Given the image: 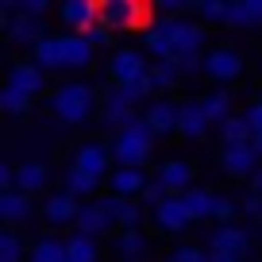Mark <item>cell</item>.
Instances as JSON below:
<instances>
[{
  "label": "cell",
  "instance_id": "cell-42",
  "mask_svg": "<svg viewBox=\"0 0 262 262\" xmlns=\"http://www.w3.org/2000/svg\"><path fill=\"white\" fill-rule=\"evenodd\" d=\"M162 201H166V189H162V185H158V181H155V178H150V185H147V189H143V196H139V205H143V208H147V212H155V208H158V205H162Z\"/></svg>",
  "mask_w": 262,
  "mask_h": 262
},
{
  "label": "cell",
  "instance_id": "cell-26",
  "mask_svg": "<svg viewBox=\"0 0 262 262\" xmlns=\"http://www.w3.org/2000/svg\"><path fill=\"white\" fill-rule=\"evenodd\" d=\"M16 189L27 196H42L50 189V166L47 162H19L16 166Z\"/></svg>",
  "mask_w": 262,
  "mask_h": 262
},
{
  "label": "cell",
  "instance_id": "cell-30",
  "mask_svg": "<svg viewBox=\"0 0 262 262\" xmlns=\"http://www.w3.org/2000/svg\"><path fill=\"white\" fill-rule=\"evenodd\" d=\"M181 81H185V74H181L178 62H155V70H150V93L155 97H170L173 89H181Z\"/></svg>",
  "mask_w": 262,
  "mask_h": 262
},
{
  "label": "cell",
  "instance_id": "cell-38",
  "mask_svg": "<svg viewBox=\"0 0 262 262\" xmlns=\"http://www.w3.org/2000/svg\"><path fill=\"white\" fill-rule=\"evenodd\" d=\"M196 19L205 27H216V24H228V0H196Z\"/></svg>",
  "mask_w": 262,
  "mask_h": 262
},
{
  "label": "cell",
  "instance_id": "cell-3",
  "mask_svg": "<svg viewBox=\"0 0 262 262\" xmlns=\"http://www.w3.org/2000/svg\"><path fill=\"white\" fill-rule=\"evenodd\" d=\"M150 100H155L150 85H108L100 93V120L97 123L116 135V131H123L127 123L139 120Z\"/></svg>",
  "mask_w": 262,
  "mask_h": 262
},
{
  "label": "cell",
  "instance_id": "cell-11",
  "mask_svg": "<svg viewBox=\"0 0 262 262\" xmlns=\"http://www.w3.org/2000/svg\"><path fill=\"white\" fill-rule=\"evenodd\" d=\"M39 216H42V224H47L50 231H74L77 228V216H81V201H74L70 193H47V201H42V208H39Z\"/></svg>",
  "mask_w": 262,
  "mask_h": 262
},
{
  "label": "cell",
  "instance_id": "cell-46",
  "mask_svg": "<svg viewBox=\"0 0 262 262\" xmlns=\"http://www.w3.org/2000/svg\"><path fill=\"white\" fill-rule=\"evenodd\" d=\"M243 212L251 216V220H258V224H262V196H258V193H251V196L243 201Z\"/></svg>",
  "mask_w": 262,
  "mask_h": 262
},
{
  "label": "cell",
  "instance_id": "cell-49",
  "mask_svg": "<svg viewBox=\"0 0 262 262\" xmlns=\"http://www.w3.org/2000/svg\"><path fill=\"white\" fill-rule=\"evenodd\" d=\"M258 100H262V85H258Z\"/></svg>",
  "mask_w": 262,
  "mask_h": 262
},
{
  "label": "cell",
  "instance_id": "cell-16",
  "mask_svg": "<svg viewBox=\"0 0 262 262\" xmlns=\"http://www.w3.org/2000/svg\"><path fill=\"white\" fill-rule=\"evenodd\" d=\"M74 231H81V235H89V239H108V235H116V220H112V212H108L104 196H97V201H85Z\"/></svg>",
  "mask_w": 262,
  "mask_h": 262
},
{
  "label": "cell",
  "instance_id": "cell-48",
  "mask_svg": "<svg viewBox=\"0 0 262 262\" xmlns=\"http://www.w3.org/2000/svg\"><path fill=\"white\" fill-rule=\"evenodd\" d=\"M251 147L258 150V158H262V135H254V139H251Z\"/></svg>",
  "mask_w": 262,
  "mask_h": 262
},
{
  "label": "cell",
  "instance_id": "cell-41",
  "mask_svg": "<svg viewBox=\"0 0 262 262\" xmlns=\"http://www.w3.org/2000/svg\"><path fill=\"white\" fill-rule=\"evenodd\" d=\"M196 0H158V19H193Z\"/></svg>",
  "mask_w": 262,
  "mask_h": 262
},
{
  "label": "cell",
  "instance_id": "cell-27",
  "mask_svg": "<svg viewBox=\"0 0 262 262\" xmlns=\"http://www.w3.org/2000/svg\"><path fill=\"white\" fill-rule=\"evenodd\" d=\"M181 205H185V212H189L193 224H208L212 220V208H216V193L205 189V185H193L185 196H181Z\"/></svg>",
  "mask_w": 262,
  "mask_h": 262
},
{
  "label": "cell",
  "instance_id": "cell-31",
  "mask_svg": "<svg viewBox=\"0 0 262 262\" xmlns=\"http://www.w3.org/2000/svg\"><path fill=\"white\" fill-rule=\"evenodd\" d=\"M66 262H100V239L70 231L66 235Z\"/></svg>",
  "mask_w": 262,
  "mask_h": 262
},
{
  "label": "cell",
  "instance_id": "cell-47",
  "mask_svg": "<svg viewBox=\"0 0 262 262\" xmlns=\"http://www.w3.org/2000/svg\"><path fill=\"white\" fill-rule=\"evenodd\" d=\"M251 189H254V193H258V196H262V170H258V178H254V181H251Z\"/></svg>",
  "mask_w": 262,
  "mask_h": 262
},
{
  "label": "cell",
  "instance_id": "cell-5",
  "mask_svg": "<svg viewBox=\"0 0 262 262\" xmlns=\"http://www.w3.org/2000/svg\"><path fill=\"white\" fill-rule=\"evenodd\" d=\"M158 24V4L150 0H104L100 8V27L123 35V31H139L147 35Z\"/></svg>",
  "mask_w": 262,
  "mask_h": 262
},
{
  "label": "cell",
  "instance_id": "cell-45",
  "mask_svg": "<svg viewBox=\"0 0 262 262\" xmlns=\"http://www.w3.org/2000/svg\"><path fill=\"white\" fill-rule=\"evenodd\" d=\"M12 189H16V166L0 162V193H12Z\"/></svg>",
  "mask_w": 262,
  "mask_h": 262
},
{
  "label": "cell",
  "instance_id": "cell-14",
  "mask_svg": "<svg viewBox=\"0 0 262 262\" xmlns=\"http://www.w3.org/2000/svg\"><path fill=\"white\" fill-rule=\"evenodd\" d=\"M155 181L166 189V196H185L196 181V170H193L189 158H166V162H158Z\"/></svg>",
  "mask_w": 262,
  "mask_h": 262
},
{
  "label": "cell",
  "instance_id": "cell-24",
  "mask_svg": "<svg viewBox=\"0 0 262 262\" xmlns=\"http://www.w3.org/2000/svg\"><path fill=\"white\" fill-rule=\"evenodd\" d=\"M104 205H108V212H112V220H116V231H139L143 220L150 216L139 201H123V196H112V193H104Z\"/></svg>",
  "mask_w": 262,
  "mask_h": 262
},
{
  "label": "cell",
  "instance_id": "cell-35",
  "mask_svg": "<svg viewBox=\"0 0 262 262\" xmlns=\"http://www.w3.org/2000/svg\"><path fill=\"white\" fill-rule=\"evenodd\" d=\"M27 254H31V243L19 231L0 228V262H27Z\"/></svg>",
  "mask_w": 262,
  "mask_h": 262
},
{
  "label": "cell",
  "instance_id": "cell-21",
  "mask_svg": "<svg viewBox=\"0 0 262 262\" xmlns=\"http://www.w3.org/2000/svg\"><path fill=\"white\" fill-rule=\"evenodd\" d=\"M35 216V196L19 193V189H12V193H0V224L12 231H19L24 224H31Z\"/></svg>",
  "mask_w": 262,
  "mask_h": 262
},
{
  "label": "cell",
  "instance_id": "cell-29",
  "mask_svg": "<svg viewBox=\"0 0 262 262\" xmlns=\"http://www.w3.org/2000/svg\"><path fill=\"white\" fill-rule=\"evenodd\" d=\"M97 189H100V181H93L89 173H81L77 166H66L62 170V193H70L74 201H97Z\"/></svg>",
  "mask_w": 262,
  "mask_h": 262
},
{
  "label": "cell",
  "instance_id": "cell-25",
  "mask_svg": "<svg viewBox=\"0 0 262 262\" xmlns=\"http://www.w3.org/2000/svg\"><path fill=\"white\" fill-rule=\"evenodd\" d=\"M231 31H258L262 27V0H228V24Z\"/></svg>",
  "mask_w": 262,
  "mask_h": 262
},
{
  "label": "cell",
  "instance_id": "cell-40",
  "mask_svg": "<svg viewBox=\"0 0 262 262\" xmlns=\"http://www.w3.org/2000/svg\"><path fill=\"white\" fill-rule=\"evenodd\" d=\"M31 104H35V100L27 97V93H19V89H8V85L0 89V108H4L8 116H27V112H31Z\"/></svg>",
  "mask_w": 262,
  "mask_h": 262
},
{
  "label": "cell",
  "instance_id": "cell-19",
  "mask_svg": "<svg viewBox=\"0 0 262 262\" xmlns=\"http://www.w3.org/2000/svg\"><path fill=\"white\" fill-rule=\"evenodd\" d=\"M58 35H62V74H81V70H89L97 47H93L85 35H70V31H58Z\"/></svg>",
  "mask_w": 262,
  "mask_h": 262
},
{
  "label": "cell",
  "instance_id": "cell-18",
  "mask_svg": "<svg viewBox=\"0 0 262 262\" xmlns=\"http://www.w3.org/2000/svg\"><path fill=\"white\" fill-rule=\"evenodd\" d=\"M4 85H8V89L27 93L31 100H39L42 93H47V74H42V70L31 62V58H19V62L8 66V77H4Z\"/></svg>",
  "mask_w": 262,
  "mask_h": 262
},
{
  "label": "cell",
  "instance_id": "cell-4",
  "mask_svg": "<svg viewBox=\"0 0 262 262\" xmlns=\"http://www.w3.org/2000/svg\"><path fill=\"white\" fill-rule=\"evenodd\" d=\"M112 158H116V166H127V170H147V162L155 158V131L147 127V120H135V123H127L123 131H116L112 139Z\"/></svg>",
  "mask_w": 262,
  "mask_h": 262
},
{
  "label": "cell",
  "instance_id": "cell-9",
  "mask_svg": "<svg viewBox=\"0 0 262 262\" xmlns=\"http://www.w3.org/2000/svg\"><path fill=\"white\" fill-rule=\"evenodd\" d=\"M251 231L243 228V224H231V228H216V231H208V239H205V247L212 254H220V258H228V262H247L251 258Z\"/></svg>",
  "mask_w": 262,
  "mask_h": 262
},
{
  "label": "cell",
  "instance_id": "cell-44",
  "mask_svg": "<svg viewBox=\"0 0 262 262\" xmlns=\"http://www.w3.org/2000/svg\"><path fill=\"white\" fill-rule=\"evenodd\" d=\"M243 116H247V123H251V131H254V135H262V100L247 104V108H243Z\"/></svg>",
  "mask_w": 262,
  "mask_h": 262
},
{
  "label": "cell",
  "instance_id": "cell-33",
  "mask_svg": "<svg viewBox=\"0 0 262 262\" xmlns=\"http://www.w3.org/2000/svg\"><path fill=\"white\" fill-rule=\"evenodd\" d=\"M27 262H66V239L54 235V231L39 235V239L31 243V254H27Z\"/></svg>",
  "mask_w": 262,
  "mask_h": 262
},
{
  "label": "cell",
  "instance_id": "cell-22",
  "mask_svg": "<svg viewBox=\"0 0 262 262\" xmlns=\"http://www.w3.org/2000/svg\"><path fill=\"white\" fill-rule=\"evenodd\" d=\"M150 220H155V228L162 231V235H181V231L193 228V220H189L185 205H181V196H166L162 205L150 212Z\"/></svg>",
  "mask_w": 262,
  "mask_h": 262
},
{
  "label": "cell",
  "instance_id": "cell-8",
  "mask_svg": "<svg viewBox=\"0 0 262 262\" xmlns=\"http://www.w3.org/2000/svg\"><path fill=\"white\" fill-rule=\"evenodd\" d=\"M247 74V58H243V50L239 47H212L205 54V77L212 85H235L239 77Z\"/></svg>",
  "mask_w": 262,
  "mask_h": 262
},
{
  "label": "cell",
  "instance_id": "cell-28",
  "mask_svg": "<svg viewBox=\"0 0 262 262\" xmlns=\"http://www.w3.org/2000/svg\"><path fill=\"white\" fill-rule=\"evenodd\" d=\"M31 62L39 66L42 74H62V35L50 31L47 39L31 50Z\"/></svg>",
  "mask_w": 262,
  "mask_h": 262
},
{
  "label": "cell",
  "instance_id": "cell-20",
  "mask_svg": "<svg viewBox=\"0 0 262 262\" xmlns=\"http://www.w3.org/2000/svg\"><path fill=\"white\" fill-rule=\"evenodd\" d=\"M108 251H112L116 262H147L150 258V239H147L143 228L139 231H116Z\"/></svg>",
  "mask_w": 262,
  "mask_h": 262
},
{
  "label": "cell",
  "instance_id": "cell-2",
  "mask_svg": "<svg viewBox=\"0 0 262 262\" xmlns=\"http://www.w3.org/2000/svg\"><path fill=\"white\" fill-rule=\"evenodd\" d=\"M50 116L62 127H85V123L100 120V93L93 81L70 77L58 89H50Z\"/></svg>",
  "mask_w": 262,
  "mask_h": 262
},
{
  "label": "cell",
  "instance_id": "cell-36",
  "mask_svg": "<svg viewBox=\"0 0 262 262\" xmlns=\"http://www.w3.org/2000/svg\"><path fill=\"white\" fill-rule=\"evenodd\" d=\"M47 12H50L47 0H4L0 4V16H39V19H47Z\"/></svg>",
  "mask_w": 262,
  "mask_h": 262
},
{
  "label": "cell",
  "instance_id": "cell-6",
  "mask_svg": "<svg viewBox=\"0 0 262 262\" xmlns=\"http://www.w3.org/2000/svg\"><path fill=\"white\" fill-rule=\"evenodd\" d=\"M150 54L143 47H116L108 54V81L112 85H150Z\"/></svg>",
  "mask_w": 262,
  "mask_h": 262
},
{
  "label": "cell",
  "instance_id": "cell-32",
  "mask_svg": "<svg viewBox=\"0 0 262 262\" xmlns=\"http://www.w3.org/2000/svg\"><path fill=\"white\" fill-rule=\"evenodd\" d=\"M201 100H205V112H208V120H212L216 127L235 116V97H231V89H208Z\"/></svg>",
  "mask_w": 262,
  "mask_h": 262
},
{
  "label": "cell",
  "instance_id": "cell-34",
  "mask_svg": "<svg viewBox=\"0 0 262 262\" xmlns=\"http://www.w3.org/2000/svg\"><path fill=\"white\" fill-rule=\"evenodd\" d=\"M216 135H220L224 147H243V143H251V139H254V131H251V123H247V116H243V112H235L231 120H224L220 127H216Z\"/></svg>",
  "mask_w": 262,
  "mask_h": 262
},
{
  "label": "cell",
  "instance_id": "cell-1",
  "mask_svg": "<svg viewBox=\"0 0 262 262\" xmlns=\"http://www.w3.org/2000/svg\"><path fill=\"white\" fill-rule=\"evenodd\" d=\"M143 50L155 62H193L205 58L208 50V27L201 19H158L147 35H143Z\"/></svg>",
  "mask_w": 262,
  "mask_h": 262
},
{
  "label": "cell",
  "instance_id": "cell-10",
  "mask_svg": "<svg viewBox=\"0 0 262 262\" xmlns=\"http://www.w3.org/2000/svg\"><path fill=\"white\" fill-rule=\"evenodd\" d=\"M100 8H104V0H62L54 12L70 35H89L93 27H100Z\"/></svg>",
  "mask_w": 262,
  "mask_h": 262
},
{
  "label": "cell",
  "instance_id": "cell-23",
  "mask_svg": "<svg viewBox=\"0 0 262 262\" xmlns=\"http://www.w3.org/2000/svg\"><path fill=\"white\" fill-rule=\"evenodd\" d=\"M104 185H108V193H112V196H123V201H139L143 189L150 185V178H147V170H127V166H116L112 178H108Z\"/></svg>",
  "mask_w": 262,
  "mask_h": 262
},
{
  "label": "cell",
  "instance_id": "cell-43",
  "mask_svg": "<svg viewBox=\"0 0 262 262\" xmlns=\"http://www.w3.org/2000/svg\"><path fill=\"white\" fill-rule=\"evenodd\" d=\"M85 39H89L97 50H108V54L116 50V31H108V27H93V31L85 35Z\"/></svg>",
  "mask_w": 262,
  "mask_h": 262
},
{
  "label": "cell",
  "instance_id": "cell-12",
  "mask_svg": "<svg viewBox=\"0 0 262 262\" xmlns=\"http://www.w3.org/2000/svg\"><path fill=\"white\" fill-rule=\"evenodd\" d=\"M220 170L228 173V178L251 185V181L258 178V170H262V158H258V150H254L251 143H243V147H224L220 150Z\"/></svg>",
  "mask_w": 262,
  "mask_h": 262
},
{
  "label": "cell",
  "instance_id": "cell-17",
  "mask_svg": "<svg viewBox=\"0 0 262 262\" xmlns=\"http://www.w3.org/2000/svg\"><path fill=\"white\" fill-rule=\"evenodd\" d=\"M212 127H216V123L208 120L205 100H201V97H185V100H181V123H178L181 139L201 143V139H208V131H212Z\"/></svg>",
  "mask_w": 262,
  "mask_h": 262
},
{
  "label": "cell",
  "instance_id": "cell-37",
  "mask_svg": "<svg viewBox=\"0 0 262 262\" xmlns=\"http://www.w3.org/2000/svg\"><path fill=\"white\" fill-rule=\"evenodd\" d=\"M239 212H243L239 201H231L228 193H216V208H212V224L216 228H231V224L239 220Z\"/></svg>",
  "mask_w": 262,
  "mask_h": 262
},
{
  "label": "cell",
  "instance_id": "cell-39",
  "mask_svg": "<svg viewBox=\"0 0 262 262\" xmlns=\"http://www.w3.org/2000/svg\"><path fill=\"white\" fill-rule=\"evenodd\" d=\"M166 262H212V251L205 243H178L166 254Z\"/></svg>",
  "mask_w": 262,
  "mask_h": 262
},
{
  "label": "cell",
  "instance_id": "cell-7",
  "mask_svg": "<svg viewBox=\"0 0 262 262\" xmlns=\"http://www.w3.org/2000/svg\"><path fill=\"white\" fill-rule=\"evenodd\" d=\"M70 166H77L81 173H89L93 181L104 185V181L112 178V170H116L112 143H108V139H81L74 147V162H70Z\"/></svg>",
  "mask_w": 262,
  "mask_h": 262
},
{
  "label": "cell",
  "instance_id": "cell-15",
  "mask_svg": "<svg viewBox=\"0 0 262 262\" xmlns=\"http://www.w3.org/2000/svg\"><path fill=\"white\" fill-rule=\"evenodd\" d=\"M0 19H4V39L16 42V47H27V50H35L50 35L47 19H39V16H0Z\"/></svg>",
  "mask_w": 262,
  "mask_h": 262
},
{
  "label": "cell",
  "instance_id": "cell-13",
  "mask_svg": "<svg viewBox=\"0 0 262 262\" xmlns=\"http://www.w3.org/2000/svg\"><path fill=\"white\" fill-rule=\"evenodd\" d=\"M143 120H147V127L155 131V139L178 135V123H181V100H173V97H155L147 108H143Z\"/></svg>",
  "mask_w": 262,
  "mask_h": 262
}]
</instances>
